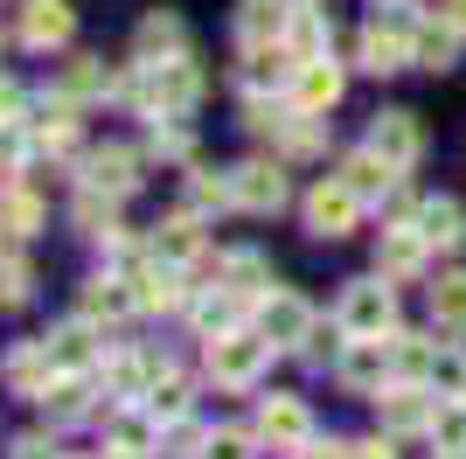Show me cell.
Returning <instances> with one entry per match:
<instances>
[{"mask_svg": "<svg viewBox=\"0 0 466 459\" xmlns=\"http://www.w3.org/2000/svg\"><path fill=\"white\" fill-rule=\"evenodd\" d=\"M272 362V342L265 334H244V327H223L209 342V376L230 382V390H244V382H258V369Z\"/></svg>", "mask_w": 466, "mask_h": 459, "instance_id": "6da1fadb", "label": "cell"}, {"mask_svg": "<svg viewBox=\"0 0 466 459\" xmlns=\"http://www.w3.org/2000/svg\"><path fill=\"white\" fill-rule=\"evenodd\" d=\"M390 342L383 334H355V348H341V355H334V376L349 382L355 397H370V390H383V376H390Z\"/></svg>", "mask_w": 466, "mask_h": 459, "instance_id": "7a4b0ae2", "label": "cell"}, {"mask_svg": "<svg viewBox=\"0 0 466 459\" xmlns=\"http://www.w3.org/2000/svg\"><path fill=\"white\" fill-rule=\"evenodd\" d=\"M258 439L272 445V453H307L313 445V418L299 397H265V411H258Z\"/></svg>", "mask_w": 466, "mask_h": 459, "instance_id": "3957f363", "label": "cell"}, {"mask_svg": "<svg viewBox=\"0 0 466 459\" xmlns=\"http://www.w3.org/2000/svg\"><path fill=\"white\" fill-rule=\"evenodd\" d=\"M258 334H265L272 348H307L313 342L307 300H292V292H265V300H258Z\"/></svg>", "mask_w": 466, "mask_h": 459, "instance_id": "277c9868", "label": "cell"}, {"mask_svg": "<svg viewBox=\"0 0 466 459\" xmlns=\"http://www.w3.org/2000/svg\"><path fill=\"white\" fill-rule=\"evenodd\" d=\"M390 313H397V292H390V279H362V286L341 292V334H383Z\"/></svg>", "mask_w": 466, "mask_h": 459, "instance_id": "5b68a950", "label": "cell"}, {"mask_svg": "<svg viewBox=\"0 0 466 459\" xmlns=\"http://www.w3.org/2000/svg\"><path fill=\"white\" fill-rule=\"evenodd\" d=\"M355 216H362V195H355L349 181H320V189L307 195V230L313 237H349Z\"/></svg>", "mask_w": 466, "mask_h": 459, "instance_id": "8992f818", "label": "cell"}, {"mask_svg": "<svg viewBox=\"0 0 466 459\" xmlns=\"http://www.w3.org/2000/svg\"><path fill=\"white\" fill-rule=\"evenodd\" d=\"M334 97H341V70L328 56H299V70H292V112L320 118Z\"/></svg>", "mask_w": 466, "mask_h": 459, "instance_id": "52a82bcc", "label": "cell"}, {"mask_svg": "<svg viewBox=\"0 0 466 459\" xmlns=\"http://www.w3.org/2000/svg\"><path fill=\"white\" fill-rule=\"evenodd\" d=\"M230 189H237V209L272 216L279 202H286V174H279V160H244V168L230 174Z\"/></svg>", "mask_w": 466, "mask_h": 459, "instance_id": "ba28073f", "label": "cell"}, {"mask_svg": "<svg viewBox=\"0 0 466 459\" xmlns=\"http://www.w3.org/2000/svg\"><path fill=\"white\" fill-rule=\"evenodd\" d=\"M70 28H77L70 0H28V7H21V42H28V49H63Z\"/></svg>", "mask_w": 466, "mask_h": 459, "instance_id": "9c48e42d", "label": "cell"}, {"mask_svg": "<svg viewBox=\"0 0 466 459\" xmlns=\"http://www.w3.org/2000/svg\"><path fill=\"white\" fill-rule=\"evenodd\" d=\"M370 147L383 153L390 168H410V160L425 153V133H418V118H410V112H383V118H376V133H370Z\"/></svg>", "mask_w": 466, "mask_h": 459, "instance_id": "30bf717a", "label": "cell"}, {"mask_svg": "<svg viewBox=\"0 0 466 459\" xmlns=\"http://www.w3.org/2000/svg\"><path fill=\"white\" fill-rule=\"evenodd\" d=\"M425 265V230H383V244H376V271L383 279H410V271Z\"/></svg>", "mask_w": 466, "mask_h": 459, "instance_id": "8fae6325", "label": "cell"}, {"mask_svg": "<svg viewBox=\"0 0 466 459\" xmlns=\"http://www.w3.org/2000/svg\"><path fill=\"white\" fill-rule=\"evenodd\" d=\"M139 181V160L126 147H97L91 160H84V189H105V195H126Z\"/></svg>", "mask_w": 466, "mask_h": 459, "instance_id": "7c38bea8", "label": "cell"}, {"mask_svg": "<svg viewBox=\"0 0 466 459\" xmlns=\"http://www.w3.org/2000/svg\"><path fill=\"white\" fill-rule=\"evenodd\" d=\"M49 376H56V355H49V342H21L15 355H7V382H15L21 397H42V390H49Z\"/></svg>", "mask_w": 466, "mask_h": 459, "instance_id": "4fadbf2b", "label": "cell"}, {"mask_svg": "<svg viewBox=\"0 0 466 459\" xmlns=\"http://www.w3.org/2000/svg\"><path fill=\"white\" fill-rule=\"evenodd\" d=\"M452 56H460V28H452V21H418V28H410V63L446 70Z\"/></svg>", "mask_w": 466, "mask_h": 459, "instance_id": "5bb4252c", "label": "cell"}, {"mask_svg": "<svg viewBox=\"0 0 466 459\" xmlns=\"http://www.w3.org/2000/svg\"><path fill=\"white\" fill-rule=\"evenodd\" d=\"M35 403L49 411V418H84V411H91V382H84V369H56Z\"/></svg>", "mask_w": 466, "mask_h": 459, "instance_id": "9a60e30c", "label": "cell"}, {"mask_svg": "<svg viewBox=\"0 0 466 459\" xmlns=\"http://www.w3.org/2000/svg\"><path fill=\"white\" fill-rule=\"evenodd\" d=\"M341 181H349V189L355 195H362V202H376V195H390V189H397V168H390V160H383V153H349V168H341Z\"/></svg>", "mask_w": 466, "mask_h": 459, "instance_id": "2e32d148", "label": "cell"}, {"mask_svg": "<svg viewBox=\"0 0 466 459\" xmlns=\"http://www.w3.org/2000/svg\"><path fill=\"white\" fill-rule=\"evenodd\" d=\"M410 63V36H397V28H362V70H376V76H390V70H404Z\"/></svg>", "mask_w": 466, "mask_h": 459, "instance_id": "e0dca14e", "label": "cell"}, {"mask_svg": "<svg viewBox=\"0 0 466 459\" xmlns=\"http://www.w3.org/2000/svg\"><path fill=\"white\" fill-rule=\"evenodd\" d=\"M410 223L425 230V244H439V250H460L466 244V209H460V202H425Z\"/></svg>", "mask_w": 466, "mask_h": 459, "instance_id": "ac0fdd59", "label": "cell"}, {"mask_svg": "<svg viewBox=\"0 0 466 459\" xmlns=\"http://www.w3.org/2000/svg\"><path fill=\"white\" fill-rule=\"evenodd\" d=\"M286 21H292L286 0H244V7H237V36H244V42H279V36H286Z\"/></svg>", "mask_w": 466, "mask_h": 459, "instance_id": "d6986e66", "label": "cell"}, {"mask_svg": "<svg viewBox=\"0 0 466 459\" xmlns=\"http://www.w3.org/2000/svg\"><path fill=\"white\" fill-rule=\"evenodd\" d=\"M154 258H167V265H188V258H202V223H195L188 209L167 216V223H160V237H154Z\"/></svg>", "mask_w": 466, "mask_h": 459, "instance_id": "ffe728a7", "label": "cell"}, {"mask_svg": "<svg viewBox=\"0 0 466 459\" xmlns=\"http://www.w3.org/2000/svg\"><path fill=\"white\" fill-rule=\"evenodd\" d=\"M49 355H56V369H91L97 362V334H91V313L70 327H56L49 334Z\"/></svg>", "mask_w": 466, "mask_h": 459, "instance_id": "44dd1931", "label": "cell"}, {"mask_svg": "<svg viewBox=\"0 0 466 459\" xmlns=\"http://www.w3.org/2000/svg\"><path fill=\"white\" fill-rule=\"evenodd\" d=\"M431 411H439V403H425L418 382H397V390L383 397V424L390 432H418V424H431Z\"/></svg>", "mask_w": 466, "mask_h": 459, "instance_id": "7402d4cb", "label": "cell"}, {"mask_svg": "<svg viewBox=\"0 0 466 459\" xmlns=\"http://www.w3.org/2000/svg\"><path fill=\"white\" fill-rule=\"evenodd\" d=\"M133 279H91V286H84V313H91V321H118V313H133Z\"/></svg>", "mask_w": 466, "mask_h": 459, "instance_id": "603a6c76", "label": "cell"}, {"mask_svg": "<svg viewBox=\"0 0 466 459\" xmlns=\"http://www.w3.org/2000/svg\"><path fill=\"white\" fill-rule=\"evenodd\" d=\"M223 279H230V292H237L244 306L272 292V271H265V258H258V250H237L230 265H223Z\"/></svg>", "mask_w": 466, "mask_h": 459, "instance_id": "cb8c5ba5", "label": "cell"}, {"mask_svg": "<svg viewBox=\"0 0 466 459\" xmlns=\"http://www.w3.org/2000/svg\"><path fill=\"white\" fill-rule=\"evenodd\" d=\"M286 42H292V56H328V15L320 7H292Z\"/></svg>", "mask_w": 466, "mask_h": 459, "instance_id": "d4e9b609", "label": "cell"}, {"mask_svg": "<svg viewBox=\"0 0 466 459\" xmlns=\"http://www.w3.org/2000/svg\"><path fill=\"white\" fill-rule=\"evenodd\" d=\"M431 445H439V453H466V397H446L439 403V411H431Z\"/></svg>", "mask_w": 466, "mask_h": 459, "instance_id": "484cf974", "label": "cell"}, {"mask_svg": "<svg viewBox=\"0 0 466 459\" xmlns=\"http://www.w3.org/2000/svg\"><path fill=\"white\" fill-rule=\"evenodd\" d=\"M181 42H188V36H181L175 15H147V21H139V56H160V63H167V56H181Z\"/></svg>", "mask_w": 466, "mask_h": 459, "instance_id": "4316f807", "label": "cell"}, {"mask_svg": "<svg viewBox=\"0 0 466 459\" xmlns=\"http://www.w3.org/2000/svg\"><path fill=\"white\" fill-rule=\"evenodd\" d=\"M431 321L439 327H466V271H446L431 286Z\"/></svg>", "mask_w": 466, "mask_h": 459, "instance_id": "83f0119b", "label": "cell"}, {"mask_svg": "<svg viewBox=\"0 0 466 459\" xmlns=\"http://www.w3.org/2000/svg\"><path fill=\"white\" fill-rule=\"evenodd\" d=\"M390 362H397V376H404V382H425L439 355H431V348L418 342V334H390Z\"/></svg>", "mask_w": 466, "mask_h": 459, "instance_id": "f1b7e54d", "label": "cell"}, {"mask_svg": "<svg viewBox=\"0 0 466 459\" xmlns=\"http://www.w3.org/2000/svg\"><path fill=\"white\" fill-rule=\"evenodd\" d=\"M133 300H139V306H175V300H181V292H175V271H167V258L133 271Z\"/></svg>", "mask_w": 466, "mask_h": 459, "instance_id": "f546056e", "label": "cell"}, {"mask_svg": "<svg viewBox=\"0 0 466 459\" xmlns=\"http://www.w3.org/2000/svg\"><path fill=\"white\" fill-rule=\"evenodd\" d=\"M105 91H112V70H105L97 56H77L70 70H63V97H105Z\"/></svg>", "mask_w": 466, "mask_h": 459, "instance_id": "4dcf8cb0", "label": "cell"}, {"mask_svg": "<svg viewBox=\"0 0 466 459\" xmlns=\"http://www.w3.org/2000/svg\"><path fill=\"white\" fill-rule=\"evenodd\" d=\"M147 411L175 424L181 411H188V382H181V376H154V382H147Z\"/></svg>", "mask_w": 466, "mask_h": 459, "instance_id": "1f68e13d", "label": "cell"}, {"mask_svg": "<svg viewBox=\"0 0 466 459\" xmlns=\"http://www.w3.org/2000/svg\"><path fill=\"white\" fill-rule=\"evenodd\" d=\"M112 202H118V195L84 189V195H77V223H84V230H97V237H112Z\"/></svg>", "mask_w": 466, "mask_h": 459, "instance_id": "d6a6232c", "label": "cell"}, {"mask_svg": "<svg viewBox=\"0 0 466 459\" xmlns=\"http://www.w3.org/2000/svg\"><path fill=\"white\" fill-rule=\"evenodd\" d=\"M230 202H237L230 181H216V174H195L188 181V209H230Z\"/></svg>", "mask_w": 466, "mask_h": 459, "instance_id": "836d02e7", "label": "cell"}, {"mask_svg": "<svg viewBox=\"0 0 466 459\" xmlns=\"http://www.w3.org/2000/svg\"><path fill=\"white\" fill-rule=\"evenodd\" d=\"M209 453V432H195V424H167V459H202Z\"/></svg>", "mask_w": 466, "mask_h": 459, "instance_id": "e575fe53", "label": "cell"}, {"mask_svg": "<svg viewBox=\"0 0 466 459\" xmlns=\"http://www.w3.org/2000/svg\"><path fill=\"white\" fill-rule=\"evenodd\" d=\"M35 202H28V195H7V202H0V230H7V237H28V230H35Z\"/></svg>", "mask_w": 466, "mask_h": 459, "instance_id": "d590c367", "label": "cell"}, {"mask_svg": "<svg viewBox=\"0 0 466 459\" xmlns=\"http://www.w3.org/2000/svg\"><path fill=\"white\" fill-rule=\"evenodd\" d=\"M28 300V265H15V258H7V265H0V313H7V306H21Z\"/></svg>", "mask_w": 466, "mask_h": 459, "instance_id": "8d00e7d4", "label": "cell"}, {"mask_svg": "<svg viewBox=\"0 0 466 459\" xmlns=\"http://www.w3.org/2000/svg\"><path fill=\"white\" fill-rule=\"evenodd\" d=\"M431 382H439L446 397H466V362L460 355H439V362H431Z\"/></svg>", "mask_w": 466, "mask_h": 459, "instance_id": "74e56055", "label": "cell"}, {"mask_svg": "<svg viewBox=\"0 0 466 459\" xmlns=\"http://www.w3.org/2000/svg\"><path fill=\"white\" fill-rule=\"evenodd\" d=\"M202 459H251V432H209V453Z\"/></svg>", "mask_w": 466, "mask_h": 459, "instance_id": "f35d334b", "label": "cell"}, {"mask_svg": "<svg viewBox=\"0 0 466 459\" xmlns=\"http://www.w3.org/2000/svg\"><path fill=\"white\" fill-rule=\"evenodd\" d=\"M112 445H118V453H133V459H139L147 445H154V432H147L139 418H118V439H112Z\"/></svg>", "mask_w": 466, "mask_h": 459, "instance_id": "ab89813d", "label": "cell"}, {"mask_svg": "<svg viewBox=\"0 0 466 459\" xmlns=\"http://www.w3.org/2000/svg\"><path fill=\"white\" fill-rule=\"evenodd\" d=\"M15 459H56V445L42 439V432H28V439H15Z\"/></svg>", "mask_w": 466, "mask_h": 459, "instance_id": "60d3db41", "label": "cell"}, {"mask_svg": "<svg viewBox=\"0 0 466 459\" xmlns=\"http://www.w3.org/2000/svg\"><path fill=\"white\" fill-rule=\"evenodd\" d=\"M292 459H355V445H307V453H292Z\"/></svg>", "mask_w": 466, "mask_h": 459, "instance_id": "b9f144b4", "label": "cell"}, {"mask_svg": "<svg viewBox=\"0 0 466 459\" xmlns=\"http://www.w3.org/2000/svg\"><path fill=\"white\" fill-rule=\"evenodd\" d=\"M355 459H397V453H390L383 439H362V445H355Z\"/></svg>", "mask_w": 466, "mask_h": 459, "instance_id": "7bdbcfd3", "label": "cell"}, {"mask_svg": "<svg viewBox=\"0 0 466 459\" xmlns=\"http://www.w3.org/2000/svg\"><path fill=\"white\" fill-rule=\"evenodd\" d=\"M439 15H446L452 28H460V36H466V0H446V7H439Z\"/></svg>", "mask_w": 466, "mask_h": 459, "instance_id": "ee69618b", "label": "cell"}, {"mask_svg": "<svg viewBox=\"0 0 466 459\" xmlns=\"http://www.w3.org/2000/svg\"><path fill=\"white\" fill-rule=\"evenodd\" d=\"M0 181H7V160H0Z\"/></svg>", "mask_w": 466, "mask_h": 459, "instance_id": "f6af8a7d", "label": "cell"}]
</instances>
